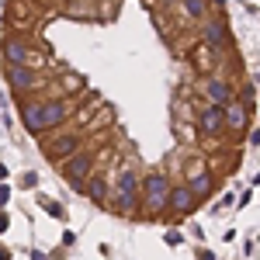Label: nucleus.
I'll return each instance as SVG.
<instances>
[{
	"mask_svg": "<svg viewBox=\"0 0 260 260\" xmlns=\"http://www.w3.org/2000/svg\"><path fill=\"white\" fill-rule=\"evenodd\" d=\"M201 90H205V98H208L212 108H229V104L236 101L233 87L222 80V77H208V80H201Z\"/></svg>",
	"mask_w": 260,
	"mask_h": 260,
	"instance_id": "obj_11",
	"label": "nucleus"
},
{
	"mask_svg": "<svg viewBox=\"0 0 260 260\" xmlns=\"http://www.w3.org/2000/svg\"><path fill=\"white\" fill-rule=\"evenodd\" d=\"M39 205L45 208V212H49V215H56V219H62V208H59V205H56L52 198H45V194H39Z\"/></svg>",
	"mask_w": 260,
	"mask_h": 260,
	"instance_id": "obj_17",
	"label": "nucleus"
},
{
	"mask_svg": "<svg viewBox=\"0 0 260 260\" xmlns=\"http://www.w3.org/2000/svg\"><path fill=\"white\" fill-rule=\"evenodd\" d=\"M56 90H66V94H77V90H83V77H77V73H62L59 80H56Z\"/></svg>",
	"mask_w": 260,
	"mask_h": 260,
	"instance_id": "obj_15",
	"label": "nucleus"
},
{
	"mask_svg": "<svg viewBox=\"0 0 260 260\" xmlns=\"http://www.w3.org/2000/svg\"><path fill=\"white\" fill-rule=\"evenodd\" d=\"M87 136H90L87 128H80V132H66V128L49 132V139H45V156L56 163V167H62L70 156H77L83 146H87Z\"/></svg>",
	"mask_w": 260,
	"mask_h": 260,
	"instance_id": "obj_4",
	"label": "nucleus"
},
{
	"mask_svg": "<svg viewBox=\"0 0 260 260\" xmlns=\"http://www.w3.org/2000/svg\"><path fill=\"white\" fill-rule=\"evenodd\" d=\"M205 45H208L212 52H225V49L233 45V39H229V21L222 18V14L205 21Z\"/></svg>",
	"mask_w": 260,
	"mask_h": 260,
	"instance_id": "obj_10",
	"label": "nucleus"
},
{
	"mask_svg": "<svg viewBox=\"0 0 260 260\" xmlns=\"http://www.w3.org/2000/svg\"><path fill=\"white\" fill-rule=\"evenodd\" d=\"M167 243H170V246H180V243H184V236H180V233H174V229H170V233H167Z\"/></svg>",
	"mask_w": 260,
	"mask_h": 260,
	"instance_id": "obj_18",
	"label": "nucleus"
},
{
	"mask_svg": "<svg viewBox=\"0 0 260 260\" xmlns=\"http://www.w3.org/2000/svg\"><path fill=\"white\" fill-rule=\"evenodd\" d=\"M59 174L70 180V187H73V191H80V194H83V184L98 174V153H94L90 146H83L77 156H70V160L59 167Z\"/></svg>",
	"mask_w": 260,
	"mask_h": 260,
	"instance_id": "obj_5",
	"label": "nucleus"
},
{
	"mask_svg": "<svg viewBox=\"0 0 260 260\" xmlns=\"http://www.w3.org/2000/svg\"><path fill=\"white\" fill-rule=\"evenodd\" d=\"M0 177H7V167H4V163H0Z\"/></svg>",
	"mask_w": 260,
	"mask_h": 260,
	"instance_id": "obj_22",
	"label": "nucleus"
},
{
	"mask_svg": "<svg viewBox=\"0 0 260 260\" xmlns=\"http://www.w3.org/2000/svg\"><path fill=\"white\" fill-rule=\"evenodd\" d=\"M198 260H215V257H212V253H208V250L201 246V250H198Z\"/></svg>",
	"mask_w": 260,
	"mask_h": 260,
	"instance_id": "obj_20",
	"label": "nucleus"
},
{
	"mask_svg": "<svg viewBox=\"0 0 260 260\" xmlns=\"http://www.w3.org/2000/svg\"><path fill=\"white\" fill-rule=\"evenodd\" d=\"M139 194H142V177L136 174V167L132 163H125L118 167V174L111 180V212L115 215H128V219H136L139 215Z\"/></svg>",
	"mask_w": 260,
	"mask_h": 260,
	"instance_id": "obj_2",
	"label": "nucleus"
},
{
	"mask_svg": "<svg viewBox=\"0 0 260 260\" xmlns=\"http://www.w3.org/2000/svg\"><path fill=\"white\" fill-rule=\"evenodd\" d=\"M198 132H201V139H222L225 136V111L212 108V104H201L198 108Z\"/></svg>",
	"mask_w": 260,
	"mask_h": 260,
	"instance_id": "obj_9",
	"label": "nucleus"
},
{
	"mask_svg": "<svg viewBox=\"0 0 260 260\" xmlns=\"http://www.w3.org/2000/svg\"><path fill=\"white\" fill-rule=\"evenodd\" d=\"M4 77H7L11 90H14L21 101L31 98L35 90H42V87L49 83V80H45V77L39 73V70H28V66H11V62H7V70H4Z\"/></svg>",
	"mask_w": 260,
	"mask_h": 260,
	"instance_id": "obj_7",
	"label": "nucleus"
},
{
	"mask_svg": "<svg viewBox=\"0 0 260 260\" xmlns=\"http://www.w3.org/2000/svg\"><path fill=\"white\" fill-rule=\"evenodd\" d=\"M174 180L167 170H153L142 177V194H139V215L136 219H160L167 212V198H170Z\"/></svg>",
	"mask_w": 260,
	"mask_h": 260,
	"instance_id": "obj_3",
	"label": "nucleus"
},
{
	"mask_svg": "<svg viewBox=\"0 0 260 260\" xmlns=\"http://www.w3.org/2000/svg\"><path fill=\"white\" fill-rule=\"evenodd\" d=\"M35 4H39V7H59L62 0H35Z\"/></svg>",
	"mask_w": 260,
	"mask_h": 260,
	"instance_id": "obj_19",
	"label": "nucleus"
},
{
	"mask_svg": "<svg viewBox=\"0 0 260 260\" xmlns=\"http://www.w3.org/2000/svg\"><path fill=\"white\" fill-rule=\"evenodd\" d=\"M77 115V101L73 98H24L21 101V121H24V132L28 136H49L62 128L66 121Z\"/></svg>",
	"mask_w": 260,
	"mask_h": 260,
	"instance_id": "obj_1",
	"label": "nucleus"
},
{
	"mask_svg": "<svg viewBox=\"0 0 260 260\" xmlns=\"http://www.w3.org/2000/svg\"><path fill=\"white\" fill-rule=\"evenodd\" d=\"M198 205H201V201L191 194V187H187V184H174V187H170V198H167V212H163V215H170V219L180 222V219H187Z\"/></svg>",
	"mask_w": 260,
	"mask_h": 260,
	"instance_id": "obj_8",
	"label": "nucleus"
},
{
	"mask_svg": "<svg viewBox=\"0 0 260 260\" xmlns=\"http://www.w3.org/2000/svg\"><path fill=\"white\" fill-rule=\"evenodd\" d=\"M4 59L11 62V66H28V70H39V73H42V66H45V52L31 49L21 35H7V39H4Z\"/></svg>",
	"mask_w": 260,
	"mask_h": 260,
	"instance_id": "obj_6",
	"label": "nucleus"
},
{
	"mask_svg": "<svg viewBox=\"0 0 260 260\" xmlns=\"http://www.w3.org/2000/svg\"><path fill=\"white\" fill-rule=\"evenodd\" d=\"M225 111V128L233 132V136H243L246 128H250V118H253V108H246L243 101H233L229 108H222Z\"/></svg>",
	"mask_w": 260,
	"mask_h": 260,
	"instance_id": "obj_12",
	"label": "nucleus"
},
{
	"mask_svg": "<svg viewBox=\"0 0 260 260\" xmlns=\"http://www.w3.org/2000/svg\"><path fill=\"white\" fill-rule=\"evenodd\" d=\"M184 184L191 187V194H194L198 201H205V198H212V194H215V174H212V170H205V167L194 170V174H187Z\"/></svg>",
	"mask_w": 260,
	"mask_h": 260,
	"instance_id": "obj_13",
	"label": "nucleus"
},
{
	"mask_svg": "<svg viewBox=\"0 0 260 260\" xmlns=\"http://www.w3.org/2000/svg\"><path fill=\"white\" fill-rule=\"evenodd\" d=\"M83 194H87V198L94 201L98 208H108V205H111V184H108V180L101 177V174H94V177H90L87 184H83Z\"/></svg>",
	"mask_w": 260,
	"mask_h": 260,
	"instance_id": "obj_14",
	"label": "nucleus"
},
{
	"mask_svg": "<svg viewBox=\"0 0 260 260\" xmlns=\"http://www.w3.org/2000/svg\"><path fill=\"white\" fill-rule=\"evenodd\" d=\"M180 4H184L187 18H194V21H201V18H205V7H208V0H180Z\"/></svg>",
	"mask_w": 260,
	"mask_h": 260,
	"instance_id": "obj_16",
	"label": "nucleus"
},
{
	"mask_svg": "<svg viewBox=\"0 0 260 260\" xmlns=\"http://www.w3.org/2000/svg\"><path fill=\"white\" fill-rule=\"evenodd\" d=\"M250 142H253V146H260V128H257V132H250Z\"/></svg>",
	"mask_w": 260,
	"mask_h": 260,
	"instance_id": "obj_21",
	"label": "nucleus"
}]
</instances>
